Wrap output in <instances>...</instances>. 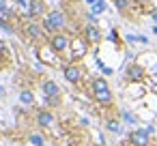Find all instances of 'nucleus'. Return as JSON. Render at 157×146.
<instances>
[{
    "label": "nucleus",
    "mask_w": 157,
    "mask_h": 146,
    "mask_svg": "<svg viewBox=\"0 0 157 146\" xmlns=\"http://www.w3.org/2000/svg\"><path fill=\"white\" fill-rule=\"evenodd\" d=\"M43 30L45 32H52V35H56V32H60V30H65V26H67V15L60 11V9H54V11H50L45 17H43Z\"/></svg>",
    "instance_id": "obj_1"
},
{
    "label": "nucleus",
    "mask_w": 157,
    "mask_h": 146,
    "mask_svg": "<svg viewBox=\"0 0 157 146\" xmlns=\"http://www.w3.org/2000/svg\"><path fill=\"white\" fill-rule=\"evenodd\" d=\"M71 37L69 35H65V32H56V35H52L50 37V47L58 54V56H63V54H69V50H71Z\"/></svg>",
    "instance_id": "obj_2"
},
{
    "label": "nucleus",
    "mask_w": 157,
    "mask_h": 146,
    "mask_svg": "<svg viewBox=\"0 0 157 146\" xmlns=\"http://www.w3.org/2000/svg\"><path fill=\"white\" fill-rule=\"evenodd\" d=\"M63 75H65V80L69 82V84H73V86H78L82 80H84V69L78 65V62H67L65 67H63Z\"/></svg>",
    "instance_id": "obj_3"
},
{
    "label": "nucleus",
    "mask_w": 157,
    "mask_h": 146,
    "mask_svg": "<svg viewBox=\"0 0 157 146\" xmlns=\"http://www.w3.org/2000/svg\"><path fill=\"white\" fill-rule=\"evenodd\" d=\"M86 45H88V41L82 39V37H75V39L71 41V50H69V54H71V60H73V62H78L80 58L86 56Z\"/></svg>",
    "instance_id": "obj_4"
},
{
    "label": "nucleus",
    "mask_w": 157,
    "mask_h": 146,
    "mask_svg": "<svg viewBox=\"0 0 157 146\" xmlns=\"http://www.w3.org/2000/svg\"><path fill=\"white\" fill-rule=\"evenodd\" d=\"M129 142L133 146H151V131H146V129H133L129 133Z\"/></svg>",
    "instance_id": "obj_5"
},
{
    "label": "nucleus",
    "mask_w": 157,
    "mask_h": 146,
    "mask_svg": "<svg viewBox=\"0 0 157 146\" xmlns=\"http://www.w3.org/2000/svg\"><path fill=\"white\" fill-rule=\"evenodd\" d=\"M37 56H39V60L41 62H48V65H56V52L50 47V45H41V47H37Z\"/></svg>",
    "instance_id": "obj_6"
},
{
    "label": "nucleus",
    "mask_w": 157,
    "mask_h": 146,
    "mask_svg": "<svg viewBox=\"0 0 157 146\" xmlns=\"http://www.w3.org/2000/svg\"><path fill=\"white\" fill-rule=\"evenodd\" d=\"M41 90H43V95H45L48 99H58V97H60V86H58L54 80H45V82L41 84Z\"/></svg>",
    "instance_id": "obj_7"
},
{
    "label": "nucleus",
    "mask_w": 157,
    "mask_h": 146,
    "mask_svg": "<svg viewBox=\"0 0 157 146\" xmlns=\"http://www.w3.org/2000/svg\"><path fill=\"white\" fill-rule=\"evenodd\" d=\"M37 125H39L41 129H50V127L54 125V114H52L50 110H39V112H37Z\"/></svg>",
    "instance_id": "obj_8"
},
{
    "label": "nucleus",
    "mask_w": 157,
    "mask_h": 146,
    "mask_svg": "<svg viewBox=\"0 0 157 146\" xmlns=\"http://www.w3.org/2000/svg\"><path fill=\"white\" fill-rule=\"evenodd\" d=\"M93 99H95L99 105H112L114 95H112L110 88H105V90H95V92H93Z\"/></svg>",
    "instance_id": "obj_9"
},
{
    "label": "nucleus",
    "mask_w": 157,
    "mask_h": 146,
    "mask_svg": "<svg viewBox=\"0 0 157 146\" xmlns=\"http://www.w3.org/2000/svg\"><path fill=\"white\" fill-rule=\"evenodd\" d=\"M43 32H45L43 26H39V24H35V22H30V24L24 26V35H26L28 39H41Z\"/></svg>",
    "instance_id": "obj_10"
},
{
    "label": "nucleus",
    "mask_w": 157,
    "mask_h": 146,
    "mask_svg": "<svg viewBox=\"0 0 157 146\" xmlns=\"http://www.w3.org/2000/svg\"><path fill=\"white\" fill-rule=\"evenodd\" d=\"M84 39H86L88 43H99V41H101V30H99L95 24H88V26L84 28Z\"/></svg>",
    "instance_id": "obj_11"
},
{
    "label": "nucleus",
    "mask_w": 157,
    "mask_h": 146,
    "mask_svg": "<svg viewBox=\"0 0 157 146\" xmlns=\"http://www.w3.org/2000/svg\"><path fill=\"white\" fill-rule=\"evenodd\" d=\"M144 77V69L140 65H129L127 67V80L129 82H142Z\"/></svg>",
    "instance_id": "obj_12"
},
{
    "label": "nucleus",
    "mask_w": 157,
    "mask_h": 146,
    "mask_svg": "<svg viewBox=\"0 0 157 146\" xmlns=\"http://www.w3.org/2000/svg\"><path fill=\"white\" fill-rule=\"evenodd\" d=\"M28 13H30V17H41L45 13L43 0H30V2H28Z\"/></svg>",
    "instance_id": "obj_13"
},
{
    "label": "nucleus",
    "mask_w": 157,
    "mask_h": 146,
    "mask_svg": "<svg viewBox=\"0 0 157 146\" xmlns=\"http://www.w3.org/2000/svg\"><path fill=\"white\" fill-rule=\"evenodd\" d=\"M105 88H110L108 82H105V77H95L93 84H90V92H95V90H105Z\"/></svg>",
    "instance_id": "obj_14"
},
{
    "label": "nucleus",
    "mask_w": 157,
    "mask_h": 146,
    "mask_svg": "<svg viewBox=\"0 0 157 146\" xmlns=\"http://www.w3.org/2000/svg\"><path fill=\"white\" fill-rule=\"evenodd\" d=\"M20 101H22L24 105H33V103H35V92H33V90H22V92H20Z\"/></svg>",
    "instance_id": "obj_15"
},
{
    "label": "nucleus",
    "mask_w": 157,
    "mask_h": 146,
    "mask_svg": "<svg viewBox=\"0 0 157 146\" xmlns=\"http://www.w3.org/2000/svg\"><path fill=\"white\" fill-rule=\"evenodd\" d=\"M105 127H108V131H112V133H121V122H118V120H114V118H112V120H108V122H105Z\"/></svg>",
    "instance_id": "obj_16"
},
{
    "label": "nucleus",
    "mask_w": 157,
    "mask_h": 146,
    "mask_svg": "<svg viewBox=\"0 0 157 146\" xmlns=\"http://www.w3.org/2000/svg\"><path fill=\"white\" fill-rule=\"evenodd\" d=\"M30 144H35V146H45V142H43V137H41L39 133H30Z\"/></svg>",
    "instance_id": "obj_17"
},
{
    "label": "nucleus",
    "mask_w": 157,
    "mask_h": 146,
    "mask_svg": "<svg viewBox=\"0 0 157 146\" xmlns=\"http://www.w3.org/2000/svg\"><path fill=\"white\" fill-rule=\"evenodd\" d=\"M105 11V2L103 0H97V2L93 5V13H103Z\"/></svg>",
    "instance_id": "obj_18"
},
{
    "label": "nucleus",
    "mask_w": 157,
    "mask_h": 146,
    "mask_svg": "<svg viewBox=\"0 0 157 146\" xmlns=\"http://www.w3.org/2000/svg\"><path fill=\"white\" fill-rule=\"evenodd\" d=\"M114 5H116V9H118V11H125V9H127V5H129V0H114Z\"/></svg>",
    "instance_id": "obj_19"
},
{
    "label": "nucleus",
    "mask_w": 157,
    "mask_h": 146,
    "mask_svg": "<svg viewBox=\"0 0 157 146\" xmlns=\"http://www.w3.org/2000/svg\"><path fill=\"white\" fill-rule=\"evenodd\" d=\"M9 11V5H7V0H0V13H7Z\"/></svg>",
    "instance_id": "obj_20"
},
{
    "label": "nucleus",
    "mask_w": 157,
    "mask_h": 146,
    "mask_svg": "<svg viewBox=\"0 0 157 146\" xmlns=\"http://www.w3.org/2000/svg\"><path fill=\"white\" fill-rule=\"evenodd\" d=\"M86 2H88V5H90V7H93V5H95V2H97V0H86Z\"/></svg>",
    "instance_id": "obj_21"
},
{
    "label": "nucleus",
    "mask_w": 157,
    "mask_h": 146,
    "mask_svg": "<svg viewBox=\"0 0 157 146\" xmlns=\"http://www.w3.org/2000/svg\"><path fill=\"white\" fill-rule=\"evenodd\" d=\"M112 2H114V0H112Z\"/></svg>",
    "instance_id": "obj_22"
},
{
    "label": "nucleus",
    "mask_w": 157,
    "mask_h": 146,
    "mask_svg": "<svg viewBox=\"0 0 157 146\" xmlns=\"http://www.w3.org/2000/svg\"><path fill=\"white\" fill-rule=\"evenodd\" d=\"M155 146H157V144H155Z\"/></svg>",
    "instance_id": "obj_23"
}]
</instances>
